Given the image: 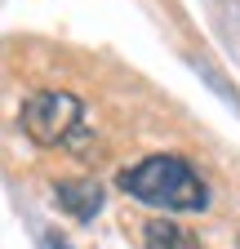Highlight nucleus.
<instances>
[{
  "mask_svg": "<svg viewBox=\"0 0 240 249\" xmlns=\"http://www.w3.org/2000/svg\"><path fill=\"white\" fill-rule=\"evenodd\" d=\"M120 192L152 205V209H169V213H196L209 205V187L205 178L183 160V156H147L134 169L120 174Z\"/></svg>",
  "mask_w": 240,
  "mask_h": 249,
  "instance_id": "nucleus-1",
  "label": "nucleus"
},
{
  "mask_svg": "<svg viewBox=\"0 0 240 249\" xmlns=\"http://www.w3.org/2000/svg\"><path fill=\"white\" fill-rule=\"evenodd\" d=\"M22 134L40 147H80L85 142V107L67 89H40L22 103Z\"/></svg>",
  "mask_w": 240,
  "mask_h": 249,
  "instance_id": "nucleus-2",
  "label": "nucleus"
},
{
  "mask_svg": "<svg viewBox=\"0 0 240 249\" xmlns=\"http://www.w3.org/2000/svg\"><path fill=\"white\" fill-rule=\"evenodd\" d=\"M142 245L147 249H200V240L191 231H183L178 223H165V218H156V223L142 227Z\"/></svg>",
  "mask_w": 240,
  "mask_h": 249,
  "instance_id": "nucleus-4",
  "label": "nucleus"
},
{
  "mask_svg": "<svg viewBox=\"0 0 240 249\" xmlns=\"http://www.w3.org/2000/svg\"><path fill=\"white\" fill-rule=\"evenodd\" d=\"M53 196H58V209L63 213H71L76 223H89L103 209V182L98 178H67V182L53 187Z\"/></svg>",
  "mask_w": 240,
  "mask_h": 249,
  "instance_id": "nucleus-3",
  "label": "nucleus"
},
{
  "mask_svg": "<svg viewBox=\"0 0 240 249\" xmlns=\"http://www.w3.org/2000/svg\"><path fill=\"white\" fill-rule=\"evenodd\" d=\"M45 245H49V249H67V240H63V236H49Z\"/></svg>",
  "mask_w": 240,
  "mask_h": 249,
  "instance_id": "nucleus-5",
  "label": "nucleus"
},
{
  "mask_svg": "<svg viewBox=\"0 0 240 249\" xmlns=\"http://www.w3.org/2000/svg\"><path fill=\"white\" fill-rule=\"evenodd\" d=\"M236 249H240V240H236Z\"/></svg>",
  "mask_w": 240,
  "mask_h": 249,
  "instance_id": "nucleus-6",
  "label": "nucleus"
}]
</instances>
